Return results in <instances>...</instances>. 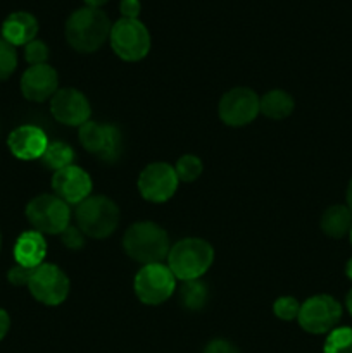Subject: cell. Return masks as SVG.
Listing matches in <instances>:
<instances>
[{
  "label": "cell",
  "mask_w": 352,
  "mask_h": 353,
  "mask_svg": "<svg viewBox=\"0 0 352 353\" xmlns=\"http://www.w3.org/2000/svg\"><path fill=\"white\" fill-rule=\"evenodd\" d=\"M75 216L81 233L97 240L110 236L119 224V209L113 200L102 195L88 196L78 203Z\"/></svg>",
  "instance_id": "cell-4"
},
{
  "label": "cell",
  "mask_w": 352,
  "mask_h": 353,
  "mask_svg": "<svg viewBox=\"0 0 352 353\" xmlns=\"http://www.w3.org/2000/svg\"><path fill=\"white\" fill-rule=\"evenodd\" d=\"M342 317V305L330 295H316L300 305L297 321L311 334H324L335 330Z\"/></svg>",
  "instance_id": "cell-8"
},
{
  "label": "cell",
  "mask_w": 352,
  "mask_h": 353,
  "mask_svg": "<svg viewBox=\"0 0 352 353\" xmlns=\"http://www.w3.org/2000/svg\"><path fill=\"white\" fill-rule=\"evenodd\" d=\"M321 230L330 238H344L352 231V212L345 205H331L321 217Z\"/></svg>",
  "instance_id": "cell-19"
},
{
  "label": "cell",
  "mask_w": 352,
  "mask_h": 353,
  "mask_svg": "<svg viewBox=\"0 0 352 353\" xmlns=\"http://www.w3.org/2000/svg\"><path fill=\"white\" fill-rule=\"evenodd\" d=\"M72 161H75V152L68 143H62V141L48 143L47 150L41 155V162L45 164V168L54 169L55 172L72 165Z\"/></svg>",
  "instance_id": "cell-21"
},
{
  "label": "cell",
  "mask_w": 352,
  "mask_h": 353,
  "mask_svg": "<svg viewBox=\"0 0 352 353\" xmlns=\"http://www.w3.org/2000/svg\"><path fill=\"white\" fill-rule=\"evenodd\" d=\"M9 327H10L9 314H7L3 309H0V340H3V336L7 334Z\"/></svg>",
  "instance_id": "cell-32"
},
{
  "label": "cell",
  "mask_w": 352,
  "mask_h": 353,
  "mask_svg": "<svg viewBox=\"0 0 352 353\" xmlns=\"http://www.w3.org/2000/svg\"><path fill=\"white\" fill-rule=\"evenodd\" d=\"M347 207L351 209V212H352V179L347 186Z\"/></svg>",
  "instance_id": "cell-34"
},
{
  "label": "cell",
  "mask_w": 352,
  "mask_h": 353,
  "mask_svg": "<svg viewBox=\"0 0 352 353\" xmlns=\"http://www.w3.org/2000/svg\"><path fill=\"white\" fill-rule=\"evenodd\" d=\"M176 288V278L171 269L162 264H148L135 278V293L145 305H159L171 299Z\"/></svg>",
  "instance_id": "cell-7"
},
{
  "label": "cell",
  "mask_w": 352,
  "mask_h": 353,
  "mask_svg": "<svg viewBox=\"0 0 352 353\" xmlns=\"http://www.w3.org/2000/svg\"><path fill=\"white\" fill-rule=\"evenodd\" d=\"M0 247H2V234H0Z\"/></svg>",
  "instance_id": "cell-37"
},
{
  "label": "cell",
  "mask_w": 352,
  "mask_h": 353,
  "mask_svg": "<svg viewBox=\"0 0 352 353\" xmlns=\"http://www.w3.org/2000/svg\"><path fill=\"white\" fill-rule=\"evenodd\" d=\"M52 188L55 195L66 203H81L83 200L88 199L92 192V179L88 172L83 171L78 165H68L61 169L52 178Z\"/></svg>",
  "instance_id": "cell-14"
},
{
  "label": "cell",
  "mask_w": 352,
  "mask_h": 353,
  "mask_svg": "<svg viewBox=\"0 0 352 353\" xmlns=\"http://www.w3.org/2000/svg\"><path fill=\"white\" fill-rule=\"evenodd\" d=\"M28 288L35 300L43 305H61L69 295V279L57 265L41 264L31 272Z\"/></svg>",
  "instance_id": "cell-10"
},
{
  "label": "cell",
  "mask_w": 352,
  "mask_h": 353,
  "mask_svg": "<svg viewBox=\"0 0 352 353\" xmlns=\"http://www.w3.org/2000/svg\"><path fill=\"white\" fill-rule=\"evenodd\" d=\"M50 112L55 121L68 126H79L88 123L90 103L81 92L75 88H62L54 93L50 100Z\"/></svg>",
  "instance_id": "cell-13"
},
{
  "label": "cell",
  "mask_w": 352,
  "mask_h": 353,
  "mask_svg": "<svg viewBox=\"0 0 352 353\" xmlns=\"http://www.w3.org/2000/svg\"><path fill=\"white\" fill-rule=\"evenodd\" d=\"M59 76L52 65H31L21 78V92L31 102H45L57 92Z\"/></svg>",
  "instance_id": "cell-15"
},
{
  "label": "cell",
  "mask_w": 352,
  "mask_h": 353,
  "mask_svg": "<svg viewBox=\"0 0 352 353\" xmlns=\"http://www.w3.org/2000/svg\"><path fill=\"white\" fill-rule=\"evenodd\" d=\"M213 259L214 250L207 241L200 238H185L169 250L168 268L171 269L176 279L193 281L211 268Z\"/></svg>",
  "instance_id": "cell-3"
},
{
  "label": "cell",
  "mask_w": 352,
  "mask_h": 353,
  "mask_svg": "<svg viewBox=\"0 0 352 353\" xmlns=\"http://www.w3.org/2000/svg\"><path fill=\"white\" fill-rule=\"evenodd\" d=\"M140 9V0H121L119 3V10L124 19H138Z\"/></svg>",
  "instance_id": "cell-30"
},
{
  "label": "cell",
  "mask_w": 352,
  "mask_h": 353,
  "mask_svg": "<svg viewBox=\"0 0 352 353\" xmlns=\"http://www.w3.org/2000/svg\"><path fill=\"white\" fill-rule=\"evenodd\" d=\"M221 121L228 126H245L257 117L259 97L248 88H233L226 92L217 107Z\"/></svg>",
  "instance_id": "cell-12"
},
{
  "label": "cell",
  "mask_w": 352,
  "mask_h": 353,
  "mask_svg": "<svg viewBox=\"0 0 352 353\" xmlns=\"http://www.w3.org/2000/svg\"><path fill=\"white\" fill-rule=\"evenodd\" d=\"M61 238H62V243H64L68 248H71V250H79V248L85 247V234L81 233L79 228L68 226L61 233Z\"/></svg>",
  "instance_id": "cell-28"
},
{
  "label": "cell",
  "mask_w": 352,
  "mask_h": 353,
  "mask_svg": "<svg viewBox=\"0 0 352 353\" xmlns=\"http://www.w3.org/2000/svg\"><path fill=\"white\" fill-rule=\"evenodd\" d=\"M124 252L130 255L133 261L140 264H161L164 257H168L169 238L168 233L157 226L155 223H135L128 228L123 238Z\"/></svg>",
  "instance_id": "cell-2"
},
{
  "label": "cell",
  "mask_w": 352,
  "mask_h": 353,
  "mask_svg": "<svg viewBox=\"0 0 352 353\" xmlns=\"http://www.w3.org/2000/svg\"><path fill=\"white\" fill-rule=\"evenodd\" d=\"M17 68L16 47L0 38V81H6Z\"/></svg>",
  "instance_id": "cell-25"
},
{
  "label": "cell",
  "mask_w": 352,
  "mask_h": 353,
  "mask_svg": "<svg viewBox=\"0 0 352 353\" xmlns=\"http://www.w3.org/2000/svg\"><path fill=\"white\" fill-rule=\"evenodd\" d=\"M179 299L185 309L188 310H200L207 302V288L204 283L199 279L193 281L183 283L182 290H179Z\"/></svg>",
  "instance_id": "cell-22"
},
{
  "label": "cell",
  "mask_w": 352,
  "mask_h": 353,
  "mask_svg": "<svg viewBox=\"0 0 352 353\" xmlns=\"http://www.w3.org/2000/svg\"><path fill=\"white\" fill-rule=\"evenodd\" d=\"M293 99L283 90H271L259 100V110L269 119H285L293 112Z\"/></svg>",
  "instance_id": "cell-20"
},
{
  "label": "cell",
  "mask_w": 352,
  "mask_h": 353,
  "mask_svg": "<svg viewBox=\"0 0 352 353\" xmlns=\"http://www.w3.org/2000/svg\"><path fill=\"white\" fill-rule=\"evenodd\" d=\"M273 312L282 321H293L299 317L300 303L293 296H282L273 305Z\"/></svg>",
  "instance_id": "cell-26"
},
{
  "label": "cell",
  "mask_w": 352,
  "mask_h": 353,
  "mask_svg": "<svg viewBox=\"0 0 352 353\" xmlns=\"http://www.w3.org/2000/svg\"><path fill=\"white\" fill-rule=\"evenodd\" d=\"M45 255H47V243L43 234L38 231H26L17 238L14 245V259L23 268H38L43 264Z\"/></svg>",
  "instance_id": "cell-17"
},
{
  "label": "cell",
  "mask_w": 352,
  "mask_h": 353,
  "mask_svg": "<svg viewBox=\"0 0 352 353\" xmlns=\"http://www.w3.org/2000/svg\"><path fill=\"white\" fill-rule=\"evenodd\" d=\"M110 21L107 14L93 7L75 10L66 23V40L81 54L95 52L110 37Z\"/></svg>",
  "instance_id": "cell-1"
},
{
  "label": "cell",
  "mask_w": 352,
  "mask_h": 353,
  "mask_svg": "<svg viewBox=\"0 0 352 353\" xmlns=\"http://www.w3.org/2000/svg\"><path fill=\"white\" fill-rule=\"evenodd\" d=\"M178 174L166 162L148 164L138 176V192L145 200L154 203L168 202L178 190Z\"/></svg>",
  "instance_id": "cell-11"
},
{
  "label": "cell",
  "mask_w": 352,
  "mask_h": 353,
  "mask_svg": "<svg viewBox=\"0 0 352 353\" xmlns=\"http://www.w3.org/2000/svg\"><path fill=\"white\" fill-rule=\"evenodd\" d=\"M7 145L14 157L21 159V161H35V159H41L48 147V140L47 134L40 128L26 124V126L16 128L9 134Z\"/></svg>",
  "instance_id": "cell-16"
},
{
  "label": "cell",
  "mask_w": 352,
  "mask_h": 353,
  "mask_svg": "<svg viewBox=\"0 0 352 353\" xmlns=\"http://www.w3.org/2000/svg\"><path fill=\"white\" fill-rule=\"evenodd\" d=\"M202 161L195 155H183L178 162H176V174H178L179 181L192 183L202 174Z\"/></svg>",
  "instance_id": "cell-24"
},
{
  "label": "cell",
  "mask_w": 352,
  "mask_h": 353,
  "mask_svg": "<svg viewBox=\"0 0 352 353\" xmlns=\"http://www.w3.org/2000/svg\"><path fill=\"white\" fill-rule=\"evenodd\" d=\"M351 241H352V231H351Z\"/></svg>",
  "instance_id": "cell-38"
},
{
  "label": "cell",
  "mask_w": 352,
  "mask_h": 353,
  "mask_svg": "<svg viewBox=\"0 0 352 353\" xmlns=\"http://www.w3.org/2000/svg\"><path fill=\"white\" fill-rule=\"evenodd\" d=\"M323 353H352V330L351 327H335L328 333Z\"/></svg>",
  "instance_id": "cell-23"
},
{
  "label": "cell",
  "mask_w": 352,
  "mask_h": 353,
  "mask_svg": "<svg viewBox=\"0 0 352 353\" xmlns=\"http://www.w3.org/2000/svg\"><path fill=\"white\" fill-rule=\"evenodd\" d=\"M110 47L117 57L128 62L144 59L150 50V34L138 19H119L110 28Z\"/></svg>",
  "instance_id": "cell-5"
},
{
  "label": "cell",
  "mask_w": 352,
  "mask_h": 353,
  "mask_svg": "<svg viewBox=\"0 0 352 353\" xmlns=\"http://www.w3.org/2000/svg\"><path fill=\"white\" fill-rule=\"evenodd\" d=\"M24 57L30 62L31 65H40L45 64L48 59V47L41 40L35 38L28 45H24Z\"/></svg>",
  "instance_id": "cell-27"
},
{
  "label": "cell",
  "mask_w": 352,
  "mask_h": 353,
  "mask_svg": "<svg viewBox=\"0 0 352 353\" xmlns=\"http://www.w3.org/2000/svg\"><path fill=\"white\" fill-rule=\"evenodd\" d=\"M31 272H33V269H28V268H23V265H14L12 269L9 271V274H7V279H9V283H12L14 286H28V283H30V278H31Z\"/></svg>",
  "instance_id": "cell-29"
},
{
  "label": "cell",
  "mask_w": 352,
  "mask_h": 353,
  "mask_svg": "<svg viewBox=\"0 0 352 353\" xmlns=\"http://www.w3.org/2000/svg\"><path fill=\"white\" fill-rule=\"evenodd\" d=\"M86 3V7H93V9H100L107 0H83Z\"/></svg>",
  "instance_id": "cell-33"
},
{
  "label": "cell",
  "mask_w": 352,
  "mask_h": 353,
  "mask_svg": "<svg viewBox=\"0 0 352 353\" xmlns=\"http://www.w3.org/2000/svg\"><path fill=\"white\" fill-rule=\"evenodd\" d=\"M204 353H238V350L230 343V341L214 340L207 345Z\"/></svg>",
  "instance_id": "cell-31"
},
{
  "label": "cell",
  "mask_w": 352,
  "mask_h": 353,
  "mask_svg": "<svg viewBox=\"0 0 352 353\" xmlns=\"http://www.w3.org/2000/svg\"><path fill=\"white\" fill-rule=\"evenodd\" d=\"M38 33V21L33 14L30 12H12L7 16L2 24V37L3 40L9 41L10 45H28L35 40Z\"/></svg>",
  "instance_id": "cell-18"
},
{
  "label": "cell",
  "mask_w": 352,
  "mask_h": 353,
  "mask_svg": "<svg viewBox=\"0 0 352 353\" xmlns=\"http://www.w3.org/2000/svg\"><path fill=\"white\" fill-rule=\"evenodd\" d=\"M345 272H347V278L352 281V259L347 262V265H345Z\"/></svg>",
  "instance_id": "cell-36"
},
{
  "label": "cell",
  "mask_w": 352,
  "mask_h": 353,
  "mask_svg": "<svg viewBox=\"0 0 352 353\" xmlns=\"http://www.w3.org/2000/svg\"><path fill=\"white\" fill-rule=\"evenodd\" d=\"M79 143L104 162H116L123 154V137L113 124L88 121L79 128Z\"/></svg>",
  "instance_id": "cell-9"
},
{
  "label": "cell",
  "mask_w": 352,
  "mask_h": 353,
  "mask_svg": "<svg viewBox=\"0 0 352 353\" xmlns=\"http://www.w3.org/2000/svg\"><path fill=\"white\" fill-rule=\"evenodd\" d=\"M345 307H347L349 314L352 316V290L347 293V296H345Z\"/></svg>",
  "instance_id": "cell-35"
},
{
  "label": "cell",
  "mask_w": 352,
  "mask_h": 353,
  "mask_svg": "<svg viewBox=\"0 0 352 353\" xmlns=\"http://www.w3.org/2000/svg\"><path fill=\"white\" fill-rule=\"evenodd\" d=\"M26 217L38 233L61 234L69 226V207L57 195H38L28 203Z\"/></svg>",
  "instance_id": "cell-6"
}]
</instances>
